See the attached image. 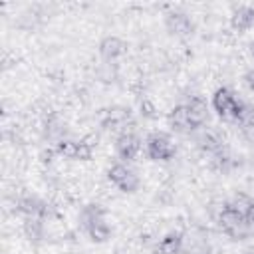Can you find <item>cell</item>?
<instances>
[{
  "label": "cell",
  "instance_id": "1",
  "mask_svg": "<svg viewBox=\"0 0 254 254\" xmlns=\"http://www.w3.org/2000/svg\"><path fill=\"white\" fill-rule=\"evenodd\" d=\"M79 224L93 242H105L111 236L107 214L99 204H85L79 212Z\"/></svg>",
  "mask_w": 254,
  "mask_h": 254
},
{
  "label": "cell",
  "instance_id": "2",
  "mask_svg": "<svg viewBox=\"0 0 254 254\" xmlns=\"http://www.w3.org/2000/svg\"><path fill=\"white\" fill-rule=\"evenodd\" d=\"M246 103L228 87H218L212 95V109L218 113L220 119L230 121V123H238L242 111H244Z\"/></svg>",
  "mask_w": 254,
  "mask_h": 254
},
{
  "label": "cell",
  "instance_id": "3",
  "mask_svg": "<svg viewBox=\"0 0 254 254\" xmlns=\"http://www.w3.org/2000/svg\"><path fill=\"white\" fill-rule=\"evenodd\" d=\"M145 155L151 161H171L177 155V145L169 133L153 131L145 139Z\"/></svg>",
  "mask_w": 254,
  "mask_h": 254
},
{
  "label": "cell",
  "instance_id": "4",
  "mask_svg": "<svg viewBox=\"0 0 254 254\" xmlns=\"http://www.w3.org/2000/svg\"><path fill=\"white\" fill-rule=\"evenodd\" d=\"M107 179L121 192H137L141 187V179L137 171L129 163H123V161H117L107 169Z\"/></svg>",
  "mask_w": 254,
  "mask_h": 254
},
{
  "label": "cell",
  "instance_id": "5",
  "mask_svg": "<svg viewBox=\"0 0 254 254\" xmlns=\"http://www.w3.org/2000/svg\"><path fill=\"white\" fill-rule=\"evenodd\" d=\"M218 224H220L222 232L228 234L232 240H244L250 234V224L252 222L248 218H244V216L228 210L226 206H222V210L218 214Z\"/></svg>",
  "mask_w": 254,
  "mask_h": 254
},
{
  "label": "cell",
  "instance_id": "6",
  "mask_svg": "<svg viewBox=\"0 0 254 254\" xmlns=\"http://www.w3.org/2000/svg\"><path fill=\"white\" fill-rule=\"evenodd\" d=\"M141 147H143L141 145V139L133 131H127V133H121V135L115 137V155L123 163L135 161V157L139 155Z\"/></svg>",
  "mask_w": 254,
  "mask_h": 254
},
{
  "label": "cell",
  "instance_id": "7",
  "mask_svg": "<svg viewBox=\"0 0 254 254\" xmlns=\"http://www.w3.org/2000/svg\"><path fill=\"white\" fill-rule=\"evenodd\" d=\"M56 153L65 157V159H71V161H87L91 159V145L85 143V141H73V139H62L56 143Z\"/></svg>",
  "mask_w": 254,
  "mask_h": 254
},
{
  "label": "cell",
  "instance_id": "8",
  "mask_svg": "<svg viewBox=\"0 0 254 254\" xmlns=\"http://www.w3.org/2000/svg\"><path fill=\"white\" fill-rule=\"evenodd\" d=\"M167 121H169V127L173 131H177V133H192V131L198 129L194 125V121H192V117H190V113H189V109H187L185 103L173 107L171 113H169V117H167Z\"/></svg>",
  "mask_w": 254,
  "mask_h": 254
},
{
  "label": "cell",
  "instance_id": "9",
  "mask_svg": "<svg viewBox=\"0 0 254 254\" xmlns=\"http://www.w3.org/2000/svg\"><path fill=\"white\" fill-rule=\"evenodd\" d=\"M101 123H103L105 129L119 131L117 135H121V133H127L129 131L127 125H131V113L125 107H111V109L105 111V117H103Z\"/></svg>",
  "mask_w": 254,
  "mask_h": 254
},
{
  "label": "cell",
  "instance_id": "10",
  "mask_svg": "<svg viewBox=\"0 0 254 254\" xmlns=\"http://www.w3.org/2000/svg\"><path fill=\"white\" fill-rule=\"evenodd\" d=\"M165 26H167V30L171 32V34H175V36H189V34H192V20L185 14V12H169L167 14V18H165Z\"/></svg>",
  "mask_w": 254,
  "mask_h": 254
},
{
  "label": "cell",
  "instance_id": "11",
  "mask_svg": "<svg viewBox=\"0 0 254 254\" xmlns=\"http://www.w3.org/2000/svg\"><path fill=\"white\" fill-rule=\"evenodd\" d=\"M127 52V44L119 36H105L99 42V54L105 62H113Z\"/></svg>",
  "mask_w": 254,
  "mask_h": 254
},
{
  "label": "cell",
  "instance_id": "12",
  "mask_svg": "<svg viewBox=\"0 0 254 254\" xmlns=\"http://www.w3.org/2000/svg\"><path fill=\"white\" fill-rule=\"evenodd\" d=\"M230 26L232 30L236 32H246L254 26V8L252 6H238L232 10V16H230Z\"/></svg>",
  "mask_w": 254,
  "mask_h": 254
},
{
  "label": "cell",
  "instance_id": "13",
  "mask_svg": "<svg viewBox=\"0 0 254 254\" xmlns=\"http://www.w3.org/2000/svg\"><path fill=\"white\" fill-rule=\"evenodd\" d=\"M18 208L28 216V218H42L48 214V204L38 198V196H32V194H26L18 200Z\"/></svg>",
  "mask_w": 254,
  "mask_h": 254
},
{
  "label": "cell",
  "instance_id": "14",
  "mask_svg": "<svg viewBox=\"0 0 254 254\" xmlns=\"http://www.w3.org/2000/svg\"><path fill=\"white\" fill-rule=\"evenodd\" d=\"M185 105H187V109H189L194 125L200 129L208 121V105H206V101L202 97H190Z\"/></svg>",
  "mask_w": 254,
  "mask_h": 254
},
{
  "label": "cell",
  "instance_id": "15",
  "mask_svg": "<svg viewBox=\"0 0 254 254\" xmlns=\"http://www.w3.org/2000/svg\"><path fill=\"white\" fill-rule=\"evenodd\" d=\"M183 250V234L181 232H169L165 234L157 246H155V252L157 254H179Z\"/></svg>",
  "mask_w": 254,
  "mask_h": 254
},
{
  "label": "cell",
  "instance_id": "16",
  "mask_svg": "<svg viewBox=\"0 0 254 254\" xmlns=\"http://www.w3.org/2000/svg\"><path fill=\"white\" fill-rule=\"evenodd\" d=\"M250 202H252V196H248V194H244V192H236V194H232V196L224 202V206H226L228 210H232V212H236V214L248 218Z\"/></svg>",
  "mask_w": 254,
  "mask_h": 254
},
{
  "label": "cell",
  "instance_id": "17",
  "mask_svg": "<svg viewBox=\"0 0 254 254\" xmlns=\"http://www.w3.org/2000/svg\"><path fill=\"white\" fill-rule=\"evenodd\" d=\"M196 143H198V147H200L204 153H208V155H216V153L222 151V141H220L212 131H202V133L198 135Z\"/></svg>",
  "mask_w": 254,
  "mask_h": 254
},
{
  "label": "cell",
  "instance_id": "18",
  "mask_svg": "<svg viewBox=\"0 0 254 254\" xmlns=\"http://www.w3.org/2000/svg\"><path fill=\"white\" fill-rule=\"evenodd\" d=\"M244 79H246V83H248V87H252L254 89V69H250L246 75H244Z\"/></svg>",
  "mask_w": 254,
  "mask_h": 254
},
{
  "label": "cell",
  "instance_id": "19",
  "mask_svg": "<svg viewBox=\"0 0 254 254\" xmlns=\"http://www.w3.org/2000/svg\"><path fill=\"white\" fill-rule=\"evenodd\" d=\"M248 220L254 224V196H252V202H250V210H248Z\"/></svg>",
  "mask_w": 254,
  "mask_h": 254
},
{
  "label": "cell",
  "instance_id": "20",
  "mask_svg": "<svg viewBox=\"0 0 254 254\" xmlns=\"http://www.w3.org/2000/svg\"><path fill=\"white\" fill-rule=\"evenodd\" d=\"M250 52H252V56H254V42L250 44Z\"/></svg>",
  "mask_w": 254,
  "mask_h": 254
},
{
  "label": "cell",
  "instance_id": "21",
  "mask_svg": "<svg viewBox=\"0 0 254 254\" xmlns=\"http://www.w3.org/2000/svg\"><path fill=\"white\" fill-rule=\"evenodd\" d=\"M246 254H254V248H250V250H248V252H246Z\"/></svg>",
  "mask_w": 254,
  "mask_h": 254
}]
</instances>
